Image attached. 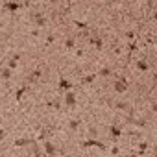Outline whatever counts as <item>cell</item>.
I'll list each match as a JSON object with an SVG mask.
<instances>
[{"label":"cell","instance_id":"6da1fadb","mask_svg":"<svg viewBox=\"0 0 157 157\" xmlns=\"http://www.w3.org/2000/svg\"><path fill=\"white\" fill-rule=\"evenodd\" d=\"M65 104L69 105V107H74V105H76V92H74L72 89L65 92Z\"/></svg>","mask_w":157,"mask_h":157},{"label":"cell","instance_id":"7a4b0ae2","mask_svg":"<svg viewBox=\"0 0 157 157\" xmlns=\"http://www.w3.org/2000/svg\"><path fill=\"white\" fill-rule=\"evenodd\" d=\"M83 148H92V146H98L100 150H105V146H104V142H100V141H96V139H87V141H83V144H81Z\"/></svg>","mask_w":157,"mask_h":157},{"label":"cell","instance_id":"3957f363","mask_svg":"<svg viewBox=\"0 0 157 157\" xmlns=\"http://www.w3.org/2000/svg\"><path fill=\"white\" fill-rule=\"evenodd\" d=\"M113 87H115V92H118V94H122V92H126V91H128V83H124L122 80H117Z\"/></svg>","mask_w":157,"mask_h":157},{"label":"cell","instance_id":"277c9868","mask_svg":"<svg viewBox=\"0 0 157 157\" xmlns=\"http://www.w3.org/2000/svg\"><path fill=\"white\" fill-rule=\"evenodd\" d=\"M44 153L46 155H57L59 152L56 150V146H54L52 142H44Z\"/></svg>","mask_w":157,"mask_h":157},{"label":"cell","instance_id":"5b68a950","mask_svg":"<svg viewBox=\"0 0 157 157\" xmlns=\"http://www.w3.org/2000/svg\"><path fill=\"white\" fill-rule=\"evenodd\" d=\"M22 6H26V4H20V2H6L4 8L9 9V11H17L19 8H22Z\"/></svg>","mask_w":157,"mask_h":157},{"label":"cell","instance_id":"8992f818","mask_svg":"<svg viewBox=\"0 0 157 157\" xmlns=\"http://www.w3.org/2000/svg\"><path fill=\"white\" fill-rule=\"evenodd\" d=\"M109 133H111V137H115V139H118L120 135H122V129L117 126V124H113V126H109Z\"/></svg>","mask_w":157,"mask_h":157},{"label":"cell","instance_id":"52a82bcc","mask_svg":"<svg viewBox=\"0 0 157 157\" xmlns=\"http://www.w3.org/2000/svg\"><path fill=\"white\" fill-rule=\"evenodd\" d=\"M59 89H61V91H70V89H72V83H70L69 80L61 78V80H59Z\"/></svg>","mask_w":157,"mask_h":157},{"label":"cell","instance_id":"ba28073f","mask_svg":"<svg viewBox=\"0 0 157 157\" xmlns=\"http://www.w3.org/2000/svg\"><path fill=\"white\" fill-rule=\"evenodd\" d=\"M89 43H91V44H94L98 50H102V48H104V41H102V39H94V37H91V39H89Z\"/></svg>","mask_w":157,"mask_h":157},{"label":"cell","instance_id":"9c48e42d","mask_svg":"<svg viewBox=\"0 0 157 157\" xmlns=\"http://www.w3.org/2000/svg\"><path fill=\"white\" fill-rule=\"evenodd\" d=\"M30 142H32V139H17V141H15V146L22 148V146H28Z\"/></svg>","mask_w":157,"mask_h":157},{"label":"cell","instance_id":"30bf717a","mask_svg":"<svg viewBox=\"0 0 157 157\" xmlns=\"http://www.w3.org/2000/svg\"><path fill=\"white\" fill-rule=\"evenodd\" d=\"M35 22H37V26H46V19L41 15V13H37V15H35Z\"/></svg>","mask_w":157,"mask_h":157},{"label":"cell","instance_id":"8fae6325","mask_svg":"<svg viewBox=\"0 0 157 157\" xmlns=\"http://www.w3.org/2000/svg\"><path fill=\"white\" fill-rule=\"evenodd\" d=\"M137 69H139V70H144V72H146V70H150V65L146 63V61H137Z\"/></svg>","mask_w":157,"mask_h":157},{"label":"cell","instance_id":"7c38bea8","mask_svg":"<svg viewBox=\"0 0 157 157\" xmlns=\"http://www.w3.org/2000/svg\"><path fill=\"white\" fill-rule=\"evenodd\" d=\"M0 76H2V80H9L11 78V69H2Z\"/></svg>","mask_w":157,"mask_h":157},{"label":"cell","instance_id":"4fadbf2b","mask_svg":"<svg viewBox=\"0 0 157 157\" xmlns=\"http://www.w3.org/2000/svg\"><path fill=\"white\" fill-rule=\"evenodd\" d=\"M17 61H19V56H15V57H13L9 63H8V67H9L11 70H13V69H17Z\"/></svg>","mask_w":157,"mask_h":157},{"label":"cell","instance_id":"5bb4252c","mask_svg":"<svg viewBox=\"0 0 157 157\" xmlns=\"http://www.w3.org/2000/svg\"><path fill=\"white\" fill-rule=\"evenodd\" d=\"M26 91H28V87H22V89H19V91H17V94H15V98H17V100H20V98H22V94H24Z\"/></svg>","mask_w":157,"mask_h":157},{"label":"cell","instance_id":"9a60e30c","mask_svg":"<svg viewBox=\"0 0 157 157\" xmlns=\"http://www.w3.org/2000/svg\"><path fill=\"white\" fill-rule=\"evenodd\" d=\"M74 44H76V41H74L72 37H70V39H67V41H65V46H67V48H74Z\"/></svg>","mask_w":157,"mask_h":157},{"label":"cell","instance_id":"2e32d148","mask_svg":"<svg viewBox=\"0 0 157 157\" xmlns=\"http://www.w3.org/2000/svg\"><path fill=\"white\" fill-rule=\"evenodd\" d=\"M109 74H111V69H107V67H104V69L100 70V76H104V78L109 76Z\"/></svg>","mask_w":157,"mask_h":157},{"label":"cell","instance_id":"e0dca14e","mask_svg":"<svg viewBox=\"0 0 157 157\" xmlns=\"http://www.w3.org/2000/svg\"><path fill=\"white\" fill-rule=\"evenodd\" d=\"M94 78H96L94 74H91V76H85V78H83V83H91V81H92Z\"/></svg>","mask_w":157,"mask_h":157},{"label":"cell","instance_id":"ac0fdd59","mask_svg":"<svg viewBox=\"0 0 157 157\" xmlns=\"http://www.w3.org/2000/svg\"><path fill=\"white\" fill-rule=\"evenodd\" d=\"M78 126H80V120H78V118H74V120H70V128H72V129H76Z\"/></svg>","mask_w":157,"mask_h":157},{"label":"cell","instance_id":"d6986e66","mask_svg":"<svg viewBox=\"0 0 157 157\" xmlns=\"http://www.w3.org/2000/svg\"><path fill=\"white\" fill-rule=\"evenodd\" d=\"M39 76H41V70H35V72H33L32 76H30V80H32V81H35V80H37Z\"/></svg>","mask_w":157,"mask_h":157},{"label":"cell","instance_id":"ffe728a7","mask_svg":"<svg viewBox=\"0 0 157 157\" xmlns=\"http://www.w3.org/2000/svg\"><path fill=\"white\" fill-rule=\"evenodd\" d=\"M117 107H118V109H128V104H126V102H118Z\"/></svg>","mask_w":157,"mask_h":157},{"label":"cell","instance_id":"44dd1931","mask_svg":"<svg viewBox=\"0 0 157 157\" xmlns=\"http://www.w3.org/2000/svg\"><path fill=\"white\" fill-rule=\"evenodd\" d=\"M146 148H148V142H141V144H139V150H141V152H144Z\"/></svg>","mask_w":157,"mask_h":157},{"label":"cell","instance_id":"7402d4cb","mask_svg":"<svg viewBox=\"0 0 157 157\" xmlns=\"http://www.w3.org/2000/svg\"><path fill=\"white\" fill-rule=\"evenodd\" d=\"M50 105H52L54 109H59V107H61V104H59V100H56V102H52Z\"/></svg>","mask_w":157,"mask_h":157},{"label":"cell","instance_id":"603a6c76","mask_svg":"<svg viewBox=\"0 0 157 157\" xmlns=\"http://www.w3.org/2000/svg\"><path fill=\"white\" fill-rule=\"evenodd\" d=\"M118 152H120V148H118V146H115V148H113V150H111V153H113V155H117V153H118Z\"/></svg>","mask_w":157,"mask_h":157},{"label":"cell","instance_id":"cb8c5ba5","mask_svg":"<svg viewBox=\"0 0 157 157\" xmlns=\"http://www.w3.org/2000/svg\"><path fill=\"white\" fill-rule=\"evenodd\" d=\"M135 48H137V43H131V44H129V52H133Z\"/></svg>","mask_w":157,"mask_h":157},{"label":"cell","instance_id":"d4e9b609","mask_svg":"<svg viewBox=\"0 0 157 157\" xmlns=\"http://www.w3.org/2000/svg\"><path fill=\"white\" fill-rule=\"evenodd\" d=\"M76 26H78V28H87L85 22H76Z\"/></svg>","mask_w":157,"mask_h":157},{"label":"cell","instance_id":"484cf974","mask_svg":"<svg viewBox=\"0 0 157 157\" xmlns=\"http://www.w3.org/2000/svg\"><path fill=\"white\" fill-rule=\"evenodd\" d=\"M4 135H6V131H4V129H0V139H4Z\"/></svg>","mask_w":157,"mask_h":157},{"label":"cell","instance_id":"4316f807","mask_svg":"<svg viewBox=\"0 0 157 157\" xmlns=\"http://www.w3.org/2000/svg\"><path fill=\"white\" fill-rule=\"evenodd\" d=\"M48 2H52V4H56V2H59V0H48Z\"/></svg>","mask_w":157,"mask_h":157}]
</instances>
